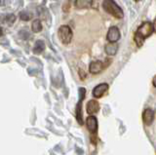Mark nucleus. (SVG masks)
I'll return each mask as SVG.
<instances>
[{
	"label": "nucleus",
	"mask_w": 156,
	"mask_h": 155,
	"mask_svg": "<svg viewBox=\"0 0 156 155\" xmlns=\"http://www.w3.org/2000/svg\"><path fill=\"white\" fill-rule=\"evenodd\" d=\"M106 39L109 42H117L120 39V31L117 26H111L107 32Z\"/></svg>",
	"instance_id": "39448f33"
},
{
	"label": "nucleus",
	"mask_w": 156,
	"mask_h": 155,
	"mask_svg": "<svg viewBox=\"0 0 156 155\" xmlns=\"http://www.w3.org/2000/svg\"><path fill=\"white\" fill-rule=\"evenodd\" d=\"M32 18V14H30L28 11H22L21 13H20V19H21L22 21H29L30 19Z\"/></svg>",
	"instance_id": "dca6fc26"
},
{
	"label": "nucleus",
	"mask_w": 156,
	"mask_h": 155,
	"mask_svg": "<svg viewBox=\"0 0 156 155\" xmlns=\"http://www.w3.org/2000/svg\"><path fill=\"white\" fill-rule=\"evenodd\" d=\"M86 108H87V113L90 114V115H93V114L97 113L98 111L100 110V104H99V103H98L97 100H91L88 101Z\"/></svg>",
	"instance_id": "1a4fd4ad"
},
{
	"label": "nucleus",
	"mask_w": 156,
	"mask_h": 155,
	"mask_svg": "<svg viewBox=\"0 0 156 155\" xmlns=\"http://www.w3.org/2000/svg\"><path fill=\"white\" fill-rule=\"evenodd\" d=\"M31 30L33 32L38 33L42 30V25H41V22L40 20H34L32 22V25H31Z\"/></svg>",
	"instance_id": "2eb2a0df"
},
{
	"label": "nucleus",
	"mask_w": 156,
	"mask_h": 155,
	"mask_svg": "<svg viewBox=\"0 0 156 155\" xmlns=\"http://www.w3.org/2000/svg\"><path fill=\"white\" fill-rule=\"evenodd\" d=\"M153 30L156 32V19H155L154 22H153Z\"/></svg>",
	"instance_id": "412c9836"
},
{
	"label": "nucleus",
	"mask_w": 156,
	"mask_h": 155,
	"mask_svg": "<svg viewBox=\"0 0 156 155\" xmlns=\"http://www.w3.org/2000/svg\"><path fill=\"white\" fill-rule=\"evenodd\" d=\"M105 53L108 56H114L118 51V45L116 42H109L105 45Z\"/></svg>",
	"instance_id": "9b49d317"
},
{
	"label": "nucleus",
	"mask_w": 156,
	"mask_h": 155,
	"mask_svg": "<svg viewBox=\"0 0 156 155\" xmlns=\"http://www.w3.org/2000/svg\"><path fill=\"white\" fill-rule=\"evenodd\" d=\"M107 90H108V85H107L106 83H101V84H99L98 86L95 87L92 94L95 98L100 99L106 93Z\"/></svg>",
	"instance_id": "423d86ee"
},
{
	"label": "nucleus",
	"mask_w": 156,
	"mask_h": 155,
	"mask_svg": "<svg viewBox=\"0 0 156 155\" xmlns=\"http://www.w3.org/2000/svg\"><path fill=\"white\" fill-rule=\"evenodd\" d=\"M93 3V0H76L75 7L77 9H87L90 8Z\"/></svg>",
	"instance_id": "f8f14e48"
},
{
	"label": "nucleus",
	"mask_w": 156,
	"mask_h": 155,
	"mask_svg": "<svg viewBox=\"0 0 156 155\" xmlns=\"http://www.w3.org/2000/svg\"><path fill=\"white\" fill-rule=\"evenodd\" d=\"M153 119H154V112L152 109L150 108H146L144 113H143V120H144V123L146 126H149L151 123L153 122Z\"/></svg>",
	"instance_id": "9d476101"
},
{
	"label": "nucleus",
	"mask_w": 156,
	"mask_h": 155,
	"mask_svg": "<svg viewBox=\"0 0 156 155\" xmlns=\"http://www.w3.org/2000/svg\"><path fill=\"white\" fill-rule=\"evenodd\" d=\"M102 8L105 12L116 19H122L124 17V13L122 11V9L117 5L114 0H104Z\"/></svg>",
	"instance_id": "f257e3e1"
},
{
	"label": "nucleus",
	"mask_w": 156,
	"mask_h": 155,
	"mask_svg": "<svg viewBox=\"0 0 156 155\" xmlns=\"http://www.w3.org/2000/svg\"><path fill=\"white\" fill-rule=\"evenodd\" d=\"M153 32V23L150 22H144L136 30V33H139L140 36H143L144 39L149 37Z\"/></svg>",
	"instance_id": "7ed1b4c3"
},
{
	"label": "nucleus",
	"mask_w": 156,
	"mask_h": 155,
	"mask_svg": "<svg viewBox=\"0 0 156 155\" xmlns=\"http://www.w3.org/2000/svg\"><path fill=\"white\" fill-rule=\"evenodd\" d=\"M79 92V100H78V104L76 105V119L78 121V123L80 125L83 124V120H82V101L85 98L86 95V90L84 88H79L78 90Z\"/></svg>",
	"instance_id": "20e7f679"
},
{
	"label": "nucleus",
	"mask_w": 156,
	"mask_h": 155,
	"mask_svg": "<svg viewBox=\"0 0 156 155\" xmlns=\"http://www.w3.org/2000/svg\"><path fill=\"white\" fill-rule=\"evenodd\" d=\"M134 39H135V42H136V44L138 47H141L144 45V38L143 36H140L139 33H135V37H134Z\"/></svg>",
	"instance_id": "f3484780"
},
{
	"label": "nucleus",
	"mask_w": 156,
	"mask_h": 155,
	"mask_svg": "<svg viewBox=\"0 0 156 155\" xmlns=\"http://www.w3.org/2000/svg\"><path fill=\"white\" fill-rule=\"evenodd\" d=\"M58 36L62 44H68L72 40V31L68 26H62L58 30Z\"/></svg>",
	"instance_id": "f03ea898"
},
{
	"label": "nucleus",
	"mask_w": 156,
	"mask_h": 155,
	"mask_svg": "<svg viewBox=\"0 0 156 155\" xmlns=\"http://www.w3.org/2000/svg\"><path fill=\"white\" fill-rule=\"evenodd\" d=\"M1 35H3V30L0 27V36H1Z\"/></svg>",
	"instance_id": "4be33fe9"
},
{
	"label": "nucleus",
	"mask_w": 156,
	"mask_h": 155,
	"mask_svg": "<svg viewBox=\"0 0 156 155\" xmlns=\"http://www.w3.org/2000/svg\"><path fill=\"white\" fill-rule=\"evenodd\" d=\"M16 21V16L14 14H8V15H5L2 19V23H7L8 26H12L13 23Z\"/></svg>",
	"instance_id": "4468645a"
},
{
	"label": "nucleus",
	"mask_w": 156,
	"mask_h": 155,
	"mask_svg": "<svg viewBox=\"0 0 156 155\" xmlns=\"http://www.w3.org/2000/svg\"><path fill=\"white\" fill-rule=\"evenodd\" d=\"M105 65L104 62H101V61H95V62H92L90 64L89 66V70L91 73L93 74H97V73H100V72L105 69Z\"/></svg>",
	"instance_id": "6e6552de"
},
{
	"label": "nucleus",
	"mask_w": 156,
	"mask_h": 155,
	"mask_svg": "<svg viewBox=\"0 0 156 155\" xmlns=\"http://www.w3.org/2000/svg\"><path fill=\"white\" fill-rule=\"evenodd\" d=\"M140 1V0H136V2H139Z\"/></svg>",
	"instance_id": "5701e85b"
},
{
	"label": "nucleus",
	"mask_w": 156,
	"mask_h": 155,
	"mask_svg": "<svg viewBox=\"0 0 156 155\" xmlns=\"http://www.w3.org/2000/svg\"><path fill=\"white\" fill-rule=\"evenodd\" d=\"M69 9H70V1H69V0H67V1L63 4L62 10H63V12H68Z\"/></svg>",
	"instance_id": "a211bd4d"
},
{
	"label": "nucleus",
	"mask_w": 156,
	"mask_h": 155,
	"mask_svg": "<svg viewBox=\"0 0 156 155\" xmlns=\"http://www.w3.org/2000/svg\"><path fill=\"white\" fill-rule=\"evenodd\" d=\"M45 50V43L42 40L36 41L35 45L33 47V53L34 54H41V53Z\"/></svg>",
	"instance_id": "ddd939ff"
},
{
	"label": "nucleus",
	"mask_w": 156,
	"mask_h": 155,
	"mask_svg": "<svg viewBox=\"0 0 156 155\" xmlns=\"http://www.w3.org/2000/svg\"><path fill=\"white\" fill-rule=\"evenodd\" d=\"M79 75H80V78L82 80H84L86 78V72L83 69H79Z\"/></svg>",
	"instance_id": "6ab92c4d"
},
{
	"label": "nucleus",
	"mask_w": 156,
	"mask_h": 155,
	"mask_svg": "<svg viewBox=\"0 0 156 155\" xmlns=\"http://www.w3.org/2000/svg\"><path fill=\"white\" fill-rule=\"evenodd\" d=\"M152 84H153L154 87H156V75L153 77V79H152Z\"/></svg>",
	"instance_id": "aec40b11"
},
{
	"label": "nucleus",
	"mask_w": 156,
	"mask_h": 155,
	"mask_svg": "<svg viewBox=\"0 0 156 155\" xmlns=\"http://www.w3.org/2000/svg\"><path fill=\"white\" fill-rule=\"evenodd\" d=\"M87 129L89 130L91 135H96L98 131V120L94 116H89L86 120Z\"/></svg>",
	"instance_id": "0eeeda50"
}]
</instances>
